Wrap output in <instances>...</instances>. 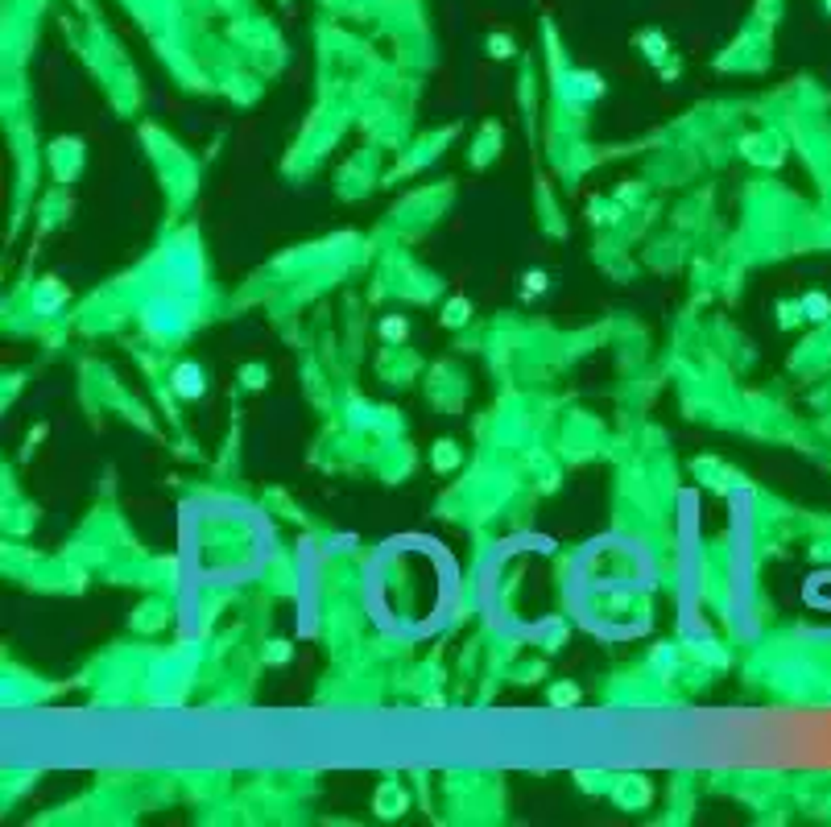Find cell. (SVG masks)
<instances>
[{
	"mask_svg": "<svg viewBox=\"0 0 831 827\" xmlns=\"http://www.w3.org/2000/svg\"><path fill=\"white\" fill-rule=\"evenodd\" d=\"M567 83H571V91H575V96H583V99L604 96V83H600L595 74H588V71H583V74H571Z\"/></svg>",
	"mask_w": 831,
	"mask_h": 827,
	"instance_id": "6",
	"label": "cell"
},
{
	"mask_svg": "<svg viewBox=\"0 0 831 827\" xmlns=\"http://www.w3.org/2000/svg\"><path fill=\"white\" fill-rule=\"evenodd\" d=\"M827 13H831V0H827Z\"/></svg>",
	"mask_w": 831,
	"mask_h": 827,
	"instance_id": "12",
	"label": "cell"
},
{
	"mask_svg": "<svg viewBox=\"0 0 831 827\" xmlns=\"http://www.w3.org/2000/svg\"><path fill=\"white\" fill-rule=\"evenodd\" d=\"M265 657H269V662H285V657H290V645H285V641H273V645L265 650Z\"/></svg>",
	"mask_w": 831,
	"mask_h": 827,
	"instance_id": "11",
	"label": "cell"
},
{
	"mask_svg": "<svg viewBox=\"0 0 831 827\" xmlns=\"http://www.w3.org/2000/svg\"><path fill=\"white\" fill-rule=\"evenodd\" d=\"M488 54H492V58H513V54H517V42H513L509 33H492V38H488Z\"/></svg>",
	"mask_w": 831,
	"mask_h": 827,
	"instance_id": "8",
	"label": "cell"
},
{
	"mask_svg": "<svg viewBox=\"0 0 831 827\" xmlns=\"http://www.w3.org/2000/svg\"><path fill=\"white\" fill-rule=\"evenodd\" d=\"M798 306H803V315H810V318H827V311H831V302L823 298V294H807Z\"/></svg>",
	"mask_w": 831,
	"mask_h": 827,
	"instance_id": "9",
	"label": "cell"
},
{
	"mask_svg": "<svg viewBox=\"0 0 831 827\" xmlns=\"http://www.w3.org/2000/svg\"><path fill=\"white\" fill-rule=\"evenodd\" d=\"M550 290V273L546 269H525L522 273V298L525 302H534L538 294H546Z\"/></svg>",
	"mask_w": 831,
	"mask_h": 827,
	"instance_id": "3",
	"label": "cell"
},
{
	"mask_svg": "<svg viewBox=\"0 0 831 827\" xmlns=\"http://www.w3.org/2000/svg\"><path fill=\"white\" fill-rule=\"evenodd\" d=\"M637 50H642L645 58H649V62L662 71V67H666V54H670V42H666L658 29H645V33H637Z\"/></svg>",
	"mask_w": 831,
	"mask_h": 827,
	"instance_id": "2",
	"label": "cell"
},
{
	"mask_svg": "<svg viewBox=\"0 0 831 827\" xmlns=\"http://www.w3.org/2000/svg\"><path fill=\"white\" fill-rule=\"evenodd\" d=\"M459 460H463V455H459V447H455L451 438H443V443L430 451V463H434L439 472H455V467H459Z\"/></svg>",
	"mask_w": 831,
	"mask_h": 827,
	"instance_id": "5",
	"label": "cell"
},
{
	"mask_svg": "<svg viewBox=\"0 0 831 827\" xmlns=\"http://www.w3.org/2000/svg\"><path fill=\"white\" fill-rule=\"evenodd\" d=\"M575 699H579V687H571V682H558V687L550 691V704H554V707L575 704Z\"/></svg>",
	"mask_w": 831,
	"mask_h": 827,
	"instance_id": "10",
	"label": "cell"
},
{
	"mask_svg": "<svg viewBox=\"0 0 831 827\" xmlns=\"http://www.w3.org/2000/svg\"><path fill=\"white\" fill-rule=\"evenodd\" d=\"M468 318H472V298H463V294H455L451 302L443 306V323H447V327H463Z\"/></svg>",
	"mask_w": 831,
	"mask_h": 827,
	"instance_id": "4",
	"label": "cell"
},
{
	"mask_svg": "<svg viewBox=\"0 0 831 827\" xmlns=\"http://www.w3.org/2000/svg\"><path fill=\"white\" fill-rule=\"evenodd\" d=\"M174 393H178V397H187V401H194V397H203V393H207L203 368L194 365V360H182V365H174Z\"/></svg>",
	"mask_w": 831,
	"mask_h": 827,
	"instance_id": "1",
	"label": "cell"
},
{
	"mask_svg": "<svg viewBox=\"0 0 831 827\" xmlns=\"http://www.w3.org/2000/svg\"><path fill=\"white\" fill-rule=\"evenodd\" d=\"M405 335H409V323H405V315L380 318V340H385V343H402Z\"/></svg>",
	"mask_w": 831,
	"mask_h": 827,
	"instance_id": "7",
	"label": "cell"
}]
</instances>
